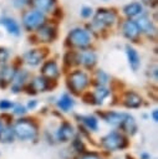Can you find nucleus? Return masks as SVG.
<instances>
[{"label":"nucleus","instance_id":"1","mask_svg":"<svg viewBox=\"0 0 158 159\" xmlns=\"http://www.w3.org/2000/svg\"><path fill=\"white\" fill-rule=\"evenodd\" d=\"M14 134L17 139L24 142L35 140L39 135V127L31 119H19L14 125Z\"/></svg>","mask_w":158,"mask_h":159},{"label":"nucleus","instance_id":"2","mask_svg":"<svg viewBox=\"0 0 158 159\" xmlns=\"http://www.w3.org/2000/svg\"><path fill=\"white\" fill-rule=\"evenodd\" d=\"M88 83H90V78L87 73L81 70H76L67 76V87L75 94H81L85 91V88L88 86Z\"/></svg>","mask_w":158,"mask_h":159},{"label":"nucleus","instance_id":"3","mask_svg":"<svg viewBox=\"0 0 158 159\" xmlns=\"http://www.w3.org/2000/svg\"><path fill=\"white\" fill-rule=\"evenodd\" d=\"M101 145L109 152L113 150H122L128 147V139L119 132H111L101 139Z\"/></svg>","mask_w":158,"mask_h":159},{"label":"nucleus","instance_id":"4","mask_svg":"<svg viewBox=\"0 0 158 159\" xmlns=\"http://www.w3.org/2000/svg\"><path fill=\"white\" fill-rule=\"evenodd\" d=\"M67 43L70 46H73V47H77V48H86L91 43V35L85 29H81V27L72 29L68 32Z\"/></svg>","mask_w":158,"mask_h":159},{"label":"nucleus","instance_id":"5","mask_svg":"<svg viewBox=\"0 0 158 159\" xmlns=\"http://www.w3.org/2000/svg\"><path fill=\"white\" fill-rule=\"evenodd\" d=\"M45 14L42 11L39 10H31L24 14L22 16V25L27 31H34L36 29H39L41 25L45 24Z\"/></svg>","mask_w":158,"mask_h":159},{"label":"nucleus","instance_id":"6","mask_svg":"<svg viewBox=\"0 0 158 159\" xmlns=\"http://www.w3.org/2000/svg\"><path fill=\"white\" fill-rule=\"evenodd\" d=\"M114 21H116V12L108 9H98L93 17V22L100 27L111 26L114 24Z\"/></svg>","mask_w":158,"mask_h":159},{"label":"nucleus","instance_id":"7","mask_svg":"<svg viewBox=\"0 0 158 159\" xmlns=\"http://www.w3.org/2000/svg\"><path fill=\"white\" fill-rule=\"evenodd\" d=\"M46 55H47V50H45V48H34V50H30V51L25 52L24 60L30 66H37L46 57Z\"/></svg>","mask_w":158,"mask_h":159},{"label":"nucleus","instance_id":"8","mask_svg":"<svg viewBox=\"0 0 158 159\" xmlns=\"http://www.w3.org/2000/svg\"><path fill=\"white\" fill-rule=\"evenodd\" d=\"M50 88V84H49V80L45 78L44 76H39V77H35L27 86H26V92L27 93H39V92H45Z\"/></svg>","mask_w":158,"mask_h":159},{"label":"nucleus","instance_id":"9","mask_svg":"<svg viewBox=\"0 0 158 159\" xmlns=\"http://www.w3.org/2000/svg\"><path fill=\"white\" fill-rule=\"evenodd\" d=\"M122 32H123L124 37H127L128 40H131L133 42H137L139 39V35H141V31H139L137 22L131 20V19L124 21V24L122 26Z\"/></svg>","mask_w":158,"mask_h":159},{"label":"nucleus","instance_id":"10","mask_svg":"<svg viewBox=\"0 0 158 159\" xmlns=\"http://www.w3.org/2000/svg\"><path fill=\"white\" fill-rule=\"evenodd\" d=\"M36 37L40 42H52L56 39V29L51 25H41L36 29Z\"/></svg>","mask_w":158,"mask_h":159},{"label":"nucleus","instance_id":"11","mask_svg":"<svg viewBox=\"0 0 158 159\" xmlns=\"http://www.w3.org/2000/svg\"><path fill=\"white\" fill-rule=\"evenodd\" d=\"M75 135V130H73V127L71 125V123L68 122H62L61 125L58 127L57 132H56V138L58 142H62V143H66L68 140H71Z\"/></svg>","mask_w":158,"mask_h":159},{"label":"nucleus","instance_id":"12","mask_svg":"<svg viewBox=\"0 0 158 159\" xmlns=\"http://www.w3.org/2000/svg\"><path fill=\"white\" fill-rule=\"evenodd\" d=\"M77 62L83 65L86 68H92L97 62L96 53L93 51H90V50L81 51L80 53H77Z\"/></svg>","mask_w":158,"mask_h":159},{"label":"nucleus","instance_id":"13","mask_svg":"<svg viewBox=\"0 0 158 159\" xmlns=\"http://www.w3.org/2000/svg\"><path fill=\"white\" fill-rule=\"evenodd\" d=\"M41 73L45 78H47L49 81H53L58 77L60 75V71H58V67H57V63L55 61H46L44 65H42V68H41Z\"/></svg>","mask_w":158,"mask_h":159},{"label":"nucleus","instance_id":"14","mask_svg":"<svg viewBox=\"0 0 158 159\" xmlns=\"http://www.w3.org/2000/svg\"><path fill=\"white\" fill-rule=\"evenodd\" d=\"M124 114H126V113H118V112H113V111L98 112V116H100L103 120H106L108 124L117 125V127H119L121 122H122L123 118H124Z\"/></svg>","mask_w":158,"mask_h":159},{"label":"nucleus","instance_id":"15","mask_svg":"<svg viewBox=\"0 0 158 159\" xmlns=\"http://www.w3.org/2000/svg\"><path fill=\"white\" fill-rule=\"evenodd\" d=\"M26 78H27V72L25 70H21V71H17L15 72V76L11 81V91L14 93H17L20 92L24 86H25V82H26Z\"/></svg>","mask_w":158,"mask_h":159},{"label":"nucleus","instance_id":"16","mask_svg":"<svg viewBox=\"0 0 158 159\" xmlns=\"http://www.w3.org/2000/svg\"><path fill=\"white\" fill-rule=\"evenodd\" d=\"M123 104L127 108H139L142 106V97L133 91H128L124 93Z\"/></svg>","mask_w":158,"mask_h":159},{"label":"nucleus","instance_id":"17","mask_svg":"<svg viewBox=\"0 0 158 159\" xmlns=\"http://www.w3.org/2000/svg\"><path fill=\"white\" fill-rule=\"evenodd\" d=\"M14 138H15V134L10 123H6L0 118V142L10 143L14 140Z\"/></svg>","mask_w":158,"mask_h":159},{"label":"nucleus","instance_id":"18","mask_svg":"<svg viewBox=\"0 0 158 159\" xmlns=\"http://www.w3.org/2000/svg\"><path fill=\"white\" fill-rule=\"evenodd\" d=\"M126 55H127V60H128V63H129V67L133 70V71H137L141 66V57L138 55V52L129 45L126 46Z\"/></svg>","mask_w":158,"mask_h":159},{"label":"nucleus","instance_id":"19","mask_svg":"<svg viewBox=\"0 0 158 159\" xmlns=\"http://www.w3.org/2000/svg\"><path fill=\"white\" fill-rule=\"evenodd\" d=\"M15 68L10 66H2L0 68V87L5 88L7 84L11 83L14 76H15Z\"/></svg>","mask_w":158,"mask_h":159},{"label":"nucleus","instance_id":"20","mask_svg":"<svg viewBox=\"0 0 158 159\" xmlns=\"http://www.w3.org/2000/svg\"><path fill=\"white\" fill-rule=\"evenodd\" d=\"M119 128H121L123 132H126L127 134L134 135L136 132H137V124H136L134 118H133L131 114H127V113H126L123 120H122L121 124H119Z\"/></svg>","mask_w":158,"mask_h":159},{"label":"nucleus","instance_id":"21","mask_svg":"<svg viewBox=\"0 0 158 159\" xmlns=\"http://www.w3.org/2000/svg\"><path fill=\"white\" fill-rule=\"evenodd\" d=\"M0 25H2L9 34L15 35V36L20 35V26H19V24L14 19H11V17H2V19H0Z\"/></svg>","mask_w":158,"mask_h":159},{"label":"nucleus","instance_id":"22","mask_svg":"<svg viewBox=\"0 0 158 159\" xmlns=\"http://www.w3.org/2000/svg\"><path fill=\"white\" fill-rule=\"evenodd\" d=\"M78 122H81L88 130L96 132L98 129V120L93 116H76Z\"/></svg>","mask_w":158,"mask_h":159},{"label":"nucleus","instance_id":"23","mask_svg":"<svg viewBox=\"0 0 158 159\" xmlns=\"http://www.w3.org/2000/svg\"><path fill=\"white\" fill-rule=\"evenodd\" d=\"M143 11V6L142 4L139 2H131V4H127L124 7H123V12L126 16L128 17H136V16H139Z\"/></svg>","mask_w":158,"mask_h":159},{"label":"nucleus","instance_id":"24","mask_svg":"<svg viewBox=\"0 0 158 159\" xmlns=\"http://www.w3.org/2000/svg\"><path fill=\"white\" fill-rule=\"evenodd\" d=\"M137 25H138V27H139V31L141 32H144V34H147V35H151V34H154V26H153V24H152V21L147 17V16H141L137 21Z\"/></svg>","mask_w":158,"mask_h":159},{"label":"nucleus","instance_id":"25","mask_svg":"<svg viewBox=\"0 0 158 159\" xmlns=\"http://www.w3.org/2000/svg\"><path fill=\"white\" fill-rule=\"evenodd\" d=\"M32 4L39 11L50 12L51 10H53L56 0H32Z\"/></svg>","mask_w":158,"mask_h":159},{"label":"nucleus","instance_id":"26","mask_svg":"<svg viewBox=\"0 0 158 159\" xmlns=\"http://www.w3.org/2000/svg\"><path fill=\"white\" fill-rule=\"evenodd\" d=\"M73 104H75L73 99H72L71 96H68L67 93L62 94V96L60 97V99L57 101V107H58L62 112H68L70 109H72Z\"/></svg>","mask_w":158,"mask_h":159},{"label":"nucleus","instance_id":"27","mask_svg":"<svg viewBox=\"0 0 158 159\" xmlns=\"http://www.w3.org/2000/svg\"><path fill=\"white\" fill-rule=\"evenodd\" d=\"M93 98H95V103L96 104H102L103 101L109 96V91L105 87V86H98L93 92Z\"/></svg>","mask_w":158,"mask_h":159},{"label":"nucleus","instance_id":"28","mask_svg":"<svg viewBox=\"0 0 158 159\" xmlns=\"http://www.w3.org/2000/svg\"><path fill=\"white\" fill-rule=\"evenodd\" d=\"M95 78H96V81H97L98 86H105V84H106V83L109 81V77H108V75H107L105 71H102V70H98V71H96Z\"/></svg>","mask_w":158,"mask_h":159},{"label":"nucleus","instance_id":"29","mask_svg":"<svg viewBox=\"0 0 158 159\" xmlns=\"http://www.w3.org/2000/svg\"><path fill=\"white\" fill-rule=\"evenodd\" d=\"M72 147H73V149H75L77 153H83V152H85L83 142H82V139H80V138H75V139H73Z\"/></svg>","mask_w":158,"mask_h":159},{"label":"nucleus","instance_id":"30","mask_svg":"<svg viewBox=\"0 0 158 159\" xmlns=\"http://www.w3.org/2000/svg\"><path fill=\"white\" fill-rule=\"evenodd\" d=\"M12 102L11 101H9V99H1L0 101V109L1 111H7V109H10V108H12Z\"/></svg>","mask_w":158,"mask_h":159},{"label":"nucleus","instance_id":"31","mask_svg":"<svg viewBox=\"0 0 158 159\" xmlns=\"http://www.w3.org/2000/svg\"><path fill=\"white\" fill-rule=\"evenodd\" d=\"M82 99H83L86 103H88V104H96V103H95V98H93V94H92L91 92H87V93H85V94L82 96Z\"/></svg>","mask_w":158,"mask_h":159},{"label":"nucleus","instance_id":"32","mask_svg":"<svg viewBox=\"0 0 158 159\" xmlns=\"http://www.w3.org/2000/svg\"><path fill=\"white\" fill-rule=\"evenodd\" d=\"M92 12H93V10H92L91 7H88V6H83V7L81 9V16L85 17V19L90 17V16L92 15Z\"/></svg>","mask_w":158,"mask_h":159},{"label":"nucleus","instance_id":"33","mask_svg":"<svg viewBox=\"0 0 158 159\" xmlns=\"http://www.w3.org/2000/svg\"><path fill=\"white\" fill-rule=\"evenodd\" d=\"M12 108H14V113L17 114V116H21L26 112V108L21 104H15V106H12Z\"/></svg>","mask_w":158,"mask_h":159},{"label":"nucleus","instance_id":"34","mask_svg":"<svg viewBox=\"0 0 158 159\" xmlns=\"http://www.w3.org/2000/svg\"><path fill=\"white\" fill-rule=\"evenodd\" d=\"M7 57H9V52H7V50L0 47V63H4V62L7 60Z\"/></svg>","mask_w":158,"mask_h":159},{"label":"nucleus","instance_id":"35","mask_svg":"<svg viewBox=\"0 0 158 159\" xmlns=\"http://www.w3.org/2000/svg\"><path fill=\"white\" fill-rule=\"evenodd\" d=\"M81 159H101V157L97 153H86L81 157Z\"/></svg>","mask_w":158,"mask_h":159},{"label":"nucleus","instance_id":"36","mask_svg":"<svg viewBox=\"0 0 158 159\" xmlns=\"http://www.w3.org/2000/svg\"><path fill=\"white\" fill-rule=\"evenodd\" d=\"M30 2H31V0H14V5L16 7H24L25 5H27Z\"/></svg>","mask_w":158,"mask_h":159},{"label":"nucleus","instance_id":"37","mask_svg":"<svg viewBox=\"0 0 158 159\" xmlns=\"http://www.w3.org/2000/svg\"><path fill=\"white\" fill-rule=\"evenodd\" d=\"M36 106H37V102L36 101H29V103H27V108L29 109H34Z\"/></svg>","mask_w":158,"mask_h":159},{"label":"nucleus","instance_id":"38","mask_svg":"<svg viewBox=\"0 0 158 159\" xmlns=\"http://www.w3.org/2000/svg\"><path fill=\"white\" fill-rule=\"evenodd\" d=\"M152 118H153V120H154V122H157V120H158V112H157V109H154V111L152 112Z\"/></svg>","mask_w":158,"mask_h":159},{"label":"nucleus","instance_id":"39","mask_svg":"<svg viewBox=\"0 0 158 159\" xmlns=\"http://www.w3.org/2000/svg\"><path fill=\"white\" fill-rule=\"evenodd\" d=\"M141 159H151V155L147 153H142L141 154Z\"/></svg>","mask_w":158,"mask_h":159},{"label":"nucleus","instance_id":"40","mask_svg":"<svg viewBox=\"0 0 158 159\" xmlns=\"http://www.w3.org/2000/svg\"><path fill=\"white\" fill-rule=\"evenodd\" d=\"M126 159H134V158H133V157H131L129 154H127V155H126Z\"/></svg>","mask_w":158,"mask_h":159}]
</instances>
